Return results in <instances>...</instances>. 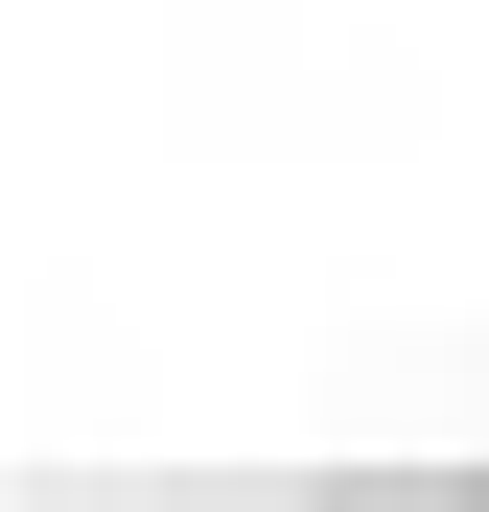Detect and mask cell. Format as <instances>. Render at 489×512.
Masks as SVG:
<instances>
[{"mask_svg":"<svg viewBox=\"0 0 489 512\" xmlns=\"http://www.w3.org/2000/svg\"><path fill=\"white\" fill-rule=\"evenodd\" d=\"M326 512H466V489H396V466H373V489H326Z\"/></svg>","mask_w":489,"mask_h":512,"instance_id":"6da1fadb","label":"cell"}]
</instances>
